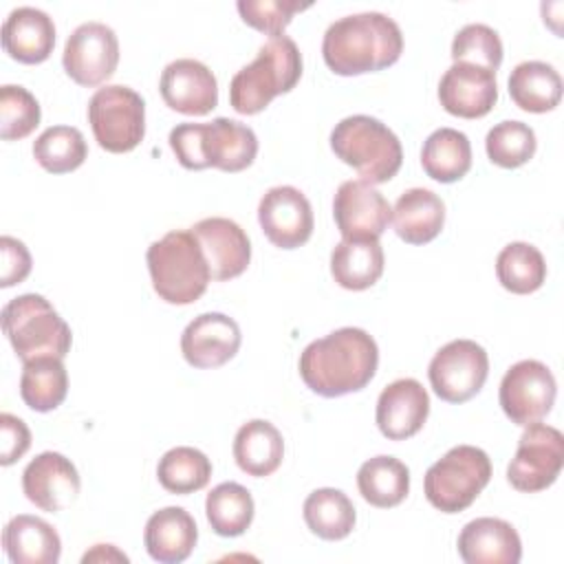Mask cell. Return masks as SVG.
Returning a JSON list of instances; mask_svg holds the SVG:
<instances>
[{"mask_svg": "<svg viewBox=\"0 0 564 564\" xmlns=\"http://www.w3.org/2000/svg\"><path fill=\"white\" fill-rule=\"evenodd\" d=\"M377 341L355 326H344L311 341L300 355V377L319 397H341L364 390L377 372Z\"/></svg>", "mask_w": 564, "mask_h": 564, "instance_id": "obj_1", "label": "cell"}, {"mask_svg": "<svg viewBox=\"0 0 564 564\" xmlns=\"http://www.w3.org/2000/svg\"><path fill=\"white\" fill-rule=\"evenodd\" d=\"M403 51L399 24L379 11L352 13L328 24L322 40L326 66L344 77L392 66Z\"/></svg>", "mask_w": 564, "mask_h": 564, "instance_id": "obj_2", "label": "cell"}, {"mask_svg": "<svg viewBox=\"0 0 564 564\" xmlns=\"http://www.w3.org/2000/svg\"><path fill=\"white\" fill-rule=\"evenodd\" d=\"M167 141L178 163L187 170L218 167L223 172H240L258 154L256 132L227 117H216L209 123H178L170 130Z\"/></svg>", "mask_w": 564, "mask_h": 564, "instance_id": "obj_3", "label": "cell"}, {"mask_svg": "<svg viewBox=\"0 0 564 564\" xmlns=\"http://www.w3.org/2000/svg\"><path fill=\"white\" fill-rule=\"evenodd\" d=\"M302 77V55L289 35H273L251 64L242 66L229 84V104L238 115H258L273 97L295 88Z\"/></svg>", "mask_w": 564, "mask_h": 564, "instance_id": "obj_4", "label": "cell"}, {"mask_svg": "<svg viewBox=\"0 0 564 564\" xmlns=\"http://www.w3.org/2000/svg\"><path fill=\"white\" fill-rule=\"evenodd\" d=\"M152 286L167 304L196 302L212 280L200 242L192 231L174 229L154 240L145 253Z\"/></svg>", "mask_w": 564, "mask_h": 564, "instance_id": "obj_5", "label": "cell"}, {"mask_svg": "<svg viewBox=\"0 0 564 564\" xmlns=\"http://www.w3.org/2000/svg\"><path fill=\"white\" fill-rule=\"evenodd\" d=\"M330 148L370 185L388 183L403 163L399 137L370 115L341 119L330 132Z\"/></svg>", "mask_w": 564, "mask_h": 564, "instance_id": "obj_6", "label": "cell"}, {"mask_svg": "<svg viewBox=\"0 0 564 564\" xmlns=\"http://www.w3.org/2000/svg\"><path fill=\"white\" fill-rule=\"evenodd\" d=\"M2 330L22 361L37 357L64 359L73 341L70 326L37 293H24L4 304Z\"/></svg>", "mask_w": 564, "mask_h": 564, "instance_id": "obj_7", "label": "cell"}, {"mask_svg": "<svg viewBox=\"0 0 564 564\" xmlns=\"http://www.w3.org/2000/svg\"><path fill=\"white\" fill-rule=\"evenodd\" d=\"M491 480V460L485 449L456 445L438 458L423 480L427 502L443 513L465 511Z\"/></svg>", "mask_w": 564, "mask_h": 564, "instance_id": "obj_8", "label": "cell"}, {"mask_svg": "<svg viewBox=\"0 0 564 564\" xmlns=\"http://www.w3.org/2000/svg\"><path fill=\"white\" fill-rule=\"evenodd\" d=\"M88 123L99 148L112 154L134 150L145 134V104L130 86L97 88L88 101Z\"/></svg>", "mask_w": 564, "mask_h": 564, "instance_id": "obj_9", "label": "cell"}, {"mask_svg": "<svg viewBox=\"0 0 564 564\" xmlns=\"http://www.w3.org/2000/svg\"><path fill=\"white\" fill-rule=\"evenodd\" d=\"M564 465V436L557 427L546 423H531L524 427L516 456L507 467V480L513 489L535 494L551 487Z\"/></svg>", "mask_w": 564, "mask_h": 564, "instance_id": "obj_10", "label": "cell"}, {"mask_svg": "<svg viewBox=\"0 0 564 564\" xmlns=\"http://www.w3.org/2000/svg\"><path fill=\"white\" fill-rule=\"evenodd\" d=\"M489 375V357L474 339H454L445 344L430 361L427 377L438 399L465 403L480 392Z\"/></svg>", "mask_w": 564, "mask_h": 564, "instance_id": "obj_11", "label": "cell"}, {"mask_svg": "<svg viewBox=\"0 0 564 564\" xmlns=\"http://www.w3.org/2000/svg\"><path fill=\"white\" fill-rule=\"evenodd\" d=\"M555 394V377L549 366L538 359H522L513 364L505 372L498 390L502 412L511 423L522 427L542 421L551 412Z\"/></svg>", "mask_w": 564, "mask_h": 564, "instance_id": "obj_12", "label": "cell"}, {"mask_svg": "<svg viewBox=\"0 0 564 564\" xmlns=\"http://www.w3.org/2000/svg\"><path fill=\"white\" fill-rule=\"evenodd\" d=\"M119 64V40L104 22L79 24L64 44L62 66L66 75L86 88L104 84Z\"/></svg>", "mask_w": 564, "mask_h": 564, "instance_id": "obj_13", "label": "cell"}, {"mask_svg": "<svg viewBox=\"0 0 564 564\" xmlns=\"http://www.w3.org/2000/svg\"><path fill=\"white\" fill-rule=\"evenodd\" d=\"M390 214L386 196L361 178L344 181L335 192L333 216L344 240H379Z\"/></svg>", "mask_w": 564, "mask_h": 564, "instance_id": "obj_14", "label": "cell"}, {"mask_svg": "<svg viewBox=\"0 0 564 564\" xmlns=\"http://www.w3.org/2000/svg\"><path fill=\"white\" fill-rule=\"evenodd\" d=\"M258 223L280 249H297L313 234V209L308 198L293 185H278L262 194L258 203Z\"/></svg>", "mask_w": 564, "mask_h": 564, "instance_id": "obj_15", "label": "cell"}, {"mask_svg": "<svg viewBox=\"0 0 564 564\" xmlns=\"http://www.w3.org/2000/svg\"><path fill=\"white\" fill-rule=\"evenodd\" d=\"M82 480L77 467L59 452L37 454L22 471V491L42 511L57 513L68 509L77 494Z\"/></svg>", "mask_w": 564, "mask_h": 564, "instance_id": "obj_16", "label": "cell"}, {"mask_svg": "<svg viewBox=\"0 0 564 564\" xmlns=\"http://www.w3.org/2000/svg\"><path fill=\"white\" fill-rule=\"evenodd\" d=\"M438 101L454 117H485L498 101L496 73L478 64L454 62L438 82Z\"/></svg>", "mask_w": 564, "mask_h": 564, "instance_id": "obj_17", "label": "cell"}, {"mask_svg": "<svg viewBox=\"0 0 564 564\" xmlns=\"http://www.w3.org/2000/svg\"><path fill=\"white\" fill-rule=\"evenodd\" d=\"M159 90L163 101L181 115L200 117L218 106V82L214 73L192 57L170 62L161 73Z\"/></svg>", "mask_w": 564, "mask_h": 564, "instance_id": "obj_18", "label": "cell"}, {"mask_svg": "<svg viewBox=\"0 0 564 564\" xmlns=\"http://www.w3.org/2000/svg\"><path fill=\"white\" fill-rule=\"evenodd\" d=\"M189 231L200 242L212 280L225 282L238 278L249 267L251 242L238 223L223 216H212L198 220Z\"/></svg>", "mask_w": 564, "mask_h": 564, "instance_id": "obj_19", "label": "cell"}, {"mask_svg": "<svg viewBox=\"0 0 564 564\" xmlns=\"http://www.w3.org/2000/svg\"><path fill=\"white\" fill-rule=\"evenodd\" d=\"M242 335L236 319L225 313H200L181 335V352L194 368H218L240 348Z\"/></svg>", "mask_w": 564, "mask_h": 564, "instance_id": "obj_20", "label": "cell"}, {"mask_svg": "<svg viewBox=\"0 0 564 564\" xmlns=\"http://www.w3.org/2000/svg\"><path fill=\"white\" fill-rule=\"evenodd\" d=\"M430 414L427 390L412 377L388 383L377 399V427L390 441L414 436Z\"/></svg>", "mask_w": 564, "mask_h": 564, "instance_id": "obj_21", "label": "cell"}, {"mask_svg": "<svg viewBox=\"0 0 564 564\" xmlns=\"http://www.w3.org/2000/svg\"><path fill=\"white\" fill-rule=\"evenodd\" d=\"M458 555L465 564H518L522 542L518 531L500 518H476L458 535Z\"/></svg>", "mask_w": 564, "mask_h": 564, "instance_id": "obj_22", "label": "cell"}, {"mask_svg": "<svg viewBox=\"0 0 564 564\" xmlns=\"http://www.w3.org/2000/svg\"><path fill=\"white\" fill-rule=\"evenodd\" d=\"M2 46L20 64L48 59L55 46L53 18L35 7L13 9L2 24Z\"/></svg>", "mask_w": 564, "mask_h": 564, "instance_id": "obj_23", "label": "cell"}, {"mask_svg": "<svg viewBox=\"0 0 564 564\" xmlns=\"http://www.w3.org/2000/svg\"><path fill=\"white\" fill-rule=\"evenodd\" d=\"M196 522L183 507L159 509L145 522V551L152 560L161 564H178L187 560L196 546Z\"/></svg>", "mask_w": 564, "mask_h": 564, "instance_id": "obj_24", "label": "cell"}, {"mask_svg": "<svg viewBox=\"0 0 564 564\" xmlns=\"http://www.w3.org/2000/svg\"><path fill=\"white\" fill-rule=\"evenodd\" d=\"M392 227L408 245H425L434 240L445 225V203L425 187L405 189L390 214Z\"/></svg>", "mask_w": 564, "mask_h": 564, "instance_id": "obj_25", "label": "cell"}, {"mask_svg": "<svg viewBox=\"0 0 564 564\" xmlns=\"http://www.w3.org/2000/svg\"><path fill=\"white\" fill-rule=\"evenodd\" d=\"M7 557L13 564H55L62 553L57 531L42 518L20 513L2 531Z\"/></svg>", "mask_w": 564, "mask_h": 564, "instance_id": "obj_26", "label": "cell"}, {"mask_svg": "<svg viewBox=\"0 0 564 564\" xmlns=\"http://www.w3.org/2000/svg\"><path fill=\"white\" fill-rule=\"evenodd\" d=\"M234 458L236 465L249 476H271L284 458V441L280 430L264 419L247 421L236 432Z\"/></svg>", "mask_w": 564, "mask_h": 564, "instance_id": "obj_27", "label": "cell"}, {"mask_svg": "<svg viewBox=\"0 0 564 564\" xmlns=\"http://www.w3.org/2000/svg\"><path fill=\"white\" fill-rule=\"evenodd\" d=\"M383 273L379 240H339L330 253V275L348 291L370 289Z\"/></svg>", "mask_w": 564, "mask_h": 564, "instance_id": "obj_28", "label": "cell"}, {"mask_svg": "<svg viewBox=\"0 0 564 564\" xmlns=\"http://www.w3.org/2000/svg\"><path fill=\"white\" fill-rule=\"evenodd\" d=\"M509 95L527 112H549L562 99V77L546 62H520L509 75Z\"/></svg>", "mask_w": 564, "mask_h": 564, "instance_id": "obj_29", "label": "cell"}, {"mask_svg": "<svg viewBox=\"0 0 564 564\" xmlns=\"http://www.w3.org/2000/svg\"><path fill=\"white\" fill-rule=\"evenodd\" d=\"M421 165L425 174L438 183H454L471 167V143L456 128L434 130L421 148Z\"/></svg>", "mask_w": 564, "mask_h": 564, "instance_id": "obj_30", "label": "cell"}, {"mask_svg": "<svg viewBox=\"0 0 564 564\" xmlns=\"http://www.w3.org/2000/svg\"><path fill=\"white\" fill-rule=\"evenodd\" d=\"M357 487L366 502L379 509L397 507L410 491V469L394 456L368 458L357 471Z\"/></svg>", "mask_w": 564, "mask_h": 564, "instance_id": "obj_31", "label": "cell"}, {"mask_svg": "<svg viewBox=\"0 0 564 564\" xmlns=\"http://www.w3.org/2000/svg\"><path fill=\"white\" fill-rule=\"evenodd\" d=\"M306 527L322 540H344L355 529V505L352 500L335 487H322L306 496L304 507Z\"/></svg>", "mask_w": 564, "mask_h": 564, "instance_id": "obj_32", "label": "cell"}, {"mask_svg": "<svg viewBox=\"0 0 564 564\" xmlns=\"http://www.w3.org/2000/svg\"><path fill=\"white\" fill-rule=\"evenodd\" d=\"M68 375L59 357H37L24 361L20 397L35 412H51L66 399Z\"/></svg>", "mask_w": 564, "mask_h": 564, "instance_id": "obj_33", "label": "cell"}, {"mask_svg": "<svg viewBox=\"0 0 564 564\" xmlns=\"http://www.w3.org/2000/svg\"><path fill=\"white\" fill-rule=\"evenodd\" d=\"M253 498L247 487L238 482H220L216 485L205 500L207 522L214 533L223 538L242 535L253 520Z\"/></svg>", "mask_w": 564, "mask_h": 564, "instance_id": "obj_34", "label": "cell"}, {"mask_svg": "<svg viewBox=\"0 0 564 564\" xmlns=\"http://www.w3.org/2000/svg\"><path fill=\"white\" fill-rule=\"evenodd\" d=\"M498 282L516 293L529 295L546 280V262L538 247L529 242H509L496 258Z\"/></svg>", "mask_w": 564, "mask_h": 564, "instance_id": "obj_35", "label": "cell"}, {"mask_svg": "<svg viewBox=\"0 0 564 564\" xmlns=\"http://www.w3.org/2000/svg\"><path fill=\"white\" fill-rule=\"evenodd\" d=\"M159 482L170 494H194L200 491L212 478L209 458L189 445H178L167 449L156 467Z\"/></svg>", "mask_w": 564, "mask_h": 564, "instance_id": "obj_36", "label": "cell"}, {"mask_svg": "<svg viewBox=\"0 0 564 564\" xmlns=\"http://www.w3.org/2000/svg\"><path fill=\"white\" fill-rule=\"evenodd\" d=\"M84 134L73 126H51L33 141L35 161L51 174H66L86 161Z\"/></svg>", "mask_w": 564, "mask_h": 564, "instance_id": "obj_37", "label": "cell"}, {"mask_svg": "<svg viewBox=\"0 0 564 564\" xmlns=\"http://www.w3.org/2000/svg\"><path fill=\"white\" fill-rule=\"evenodd\" d=\"M535 145L538 141H535L533 128L516 119L496 123L485 139V150L489 161L507 170L520 167L527 161H531L535 154Z\"/></svg>", "mask_w": 564, "mask_h": 564, "instance_id": "obj_38", "label": "cell"}, {"mask_svg": "<svg viewBox=\"0 0 564 564\" xmlns=\"http://www.w3.org/2000/svg\"><path fill=\"white\" fill-rule=\"evenodd\" d=\"M40 104L24 88L4 84L0 88V137L4 141H20L40 126Z\"/></svg>", "mask_w": 564, "mask_h": 564, "instance_id": "obj_39", "label": "cell"}, {"mask_svg": "<svg viewBox=\"0 0 564 564\" xmlns=\"http://www.w3.org/2000/svg\"><path fill=\"white\" fill-rule=\"evenodd\" d=\"M452 59L478 64L496 73L502 62L500 35L480 22L465 24L452 40Z\"/></svg>", "mask_w": 564, "mask_h": 564, "instance_id": "obj_40", "label": "cell"}, {"mask_svg": "<svg viewBox=\"0 0 564 564\" xmlns=\"http://www.w3.org/2000/svg\"><path fill=\"white\" fill-rule=\"evenodd\" d=\"M311 2H300V0H238L236 9L240 18L262 31L273 35H282V31L291 24L293 15L297 11L308 9Z\"/></svg>", "mask_w": 564, "mask_h": 564, "instance_id": "obj_41", "label": "cell"}, {"mask_svg": "<svg viewBox=\"0 0 564 564\" xmlns=\"http://www.w3.org/2000/svg\"><path fill=\"white\" fill-rule=\"evenodd\" d=\"M0 465L9 467L18 458L26 454L31 447V432L22 419L15 414L2 412L0 414Z\"/></svg>", "mask_w": 564, "mask_h": 564, "instance_id": "obj_42", "label": "cell"}, {"mask_svg": "<svg viewBox=\"0 0 564 564\" xmlns=\"http://www.w3.org/2000/svg\"><path fill=\"white\" fill-rule=\"evenodd\" d=\"M0 253H2V269H0V286L9 289L20 284L31 273V253L22 240L13 236L0 238Z\"/></svg>", "mask_w": 564, "mask_h": 564, "instance_id": "obj_43", "label": "cell"}, {"mask_svg": "<svg viewBox=\"0 0 564 564\" xmlns=\"http://www.w3.org/2000/svg\"><path fill=\"white\" fill-rule=\"evenodd\" d=\"M128 562V555L117 551L112 544H95L93 551H88L82 562L88 564V562Z\"/></svg>", "mask_w": 564, "mask_h": 564, "instance_id": "obj_44", "label": "cell"}]
</instances>
